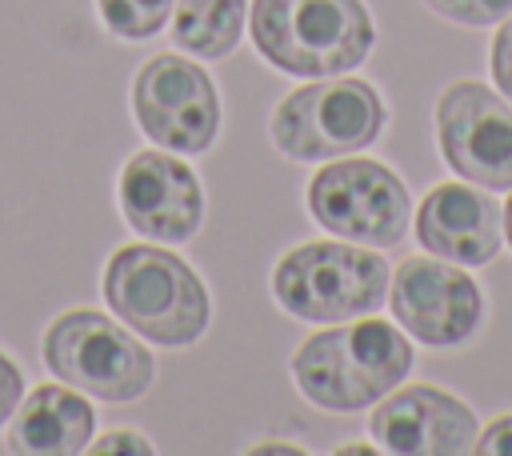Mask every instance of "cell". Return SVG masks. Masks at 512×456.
Masks as SVG:
<instances>
[{
    "label": "cell",
    "mask_w": 512,
    "mask_h": 456,
    "mask_svg": "<svg viewBox=\"0 0 512 456\" xmlns=\"http://www.w3.org/2000/svg\"><path fill=\"white\" fill-rule=\"evenodd\" d=\"M412 368V344L388 320L356 316V324L308 336L292 356L296 388L328 412H360L384 400Z\"/></svg>",
    "instance_id": "cell-1"
},
{
    "label": "cell",
    "mask_w": 512,
    "mask_h": 456,
    "mask_svg": "<svg viewBox=\"0 0 512 456\" xmlns=\"http://www.w3.org/2000/svg\"><path fill=\"white\" fill-rule=\"evenodd\" d=\"M256 52L288 76H344L364 64L376 28L360 0H256Z\"/></svg>",
    "instance_id": "cell-2"
},
{
    "label": "cell",
    "mask_w": 512,
    "mask_h": 456,
    "mask_svg": "<svg viewBox=\"0 0 512 456\" xmlns=\"http://www.w3.org/2000/svg\"><path fill=\"white\" fill-rule=\"evenodd\" d=\"M108 308L144 340L180 348L208 328V292L200 276L156 244H124L104 268Z\"/></svg>",
    "instance_id": "cell-3"
},
{
    "label": "cell",
    "mask_w": 512,
    "mask_h": 456,
    "mask_svg": "<svg viewBox=\"0 0 512 456\" xmlns=\"http://www.w3.org/2000/svg\"><path fill=\"white\" fill-rule=\"evenodd\" d=\"M388 280L392 272L380 252L336 240L296 244L272 268L276 300L312 324H340L376 312L384 304Z\"/></svg>",
    "instance_id": "cell-4"
},
{
    "label": "cell",
    "mask_w": 512,
    "mask_h": 456,
    "mask_svg": "<svg viewBox=\"0 0 512 456\" xmlns=\"http://www.w3.org/2000/svg\"><path fill=\"white\" fill-rule=\"evenodd\" d=\"M384 128V100L368 80L320 76L288 92L272 112V140L292 160H332L368 148Z\"/></svg>",
    "instance_id": "cell-5"
},
{
    "label": "cell",
    "mask_w": 512,
    "mask_h": 456,
    "mask_svg": "<svg viewBox=\"0 0 512 456\" xmlns=\"http://www.w3.org/2000/svg\"><path fill=\"white\" fill-rule=\"evenodd\" d=\"M44 364L72 388L108 400L128 404L152 384V352L132 340L116 320L92 308L64 312L44 332Z\"/></svg>",
    "instance_id": "cell-6"
},
{
    "label": "cell",
    "mask_w": 512,
    "mask_h": 456,
    "mask_svg": "<svg viewBox=\"0 0 512 456\" xmlns=\"http://www.w3.org/2000/svg\"><path fill=\"white\" fill-rule=\"evenodd\" d=\"M308 212L332 236L356 244H400L412 220V200L400 176L368 156L324 164L308 184Z\"/></svg>",
    "instance_id": "cell-7"
},
{
    "label": "cell",
    "mask_w": 512,
    "mask_h": 456,
    "mask_svg": "<svg viewBox=\"0 0 512 456\" xmlns=\"http://www.w3.org/2000/svg\"><path fill=\"white\" fill-rule=\"evenodd\" d=\"M132 108L144 136L172 152H204L220 128L212 76L184 56H152L132 84Z\"/></svg>",
    "instance_id": "cell-8"
},
{
    "label": "cell",
    "mask_w": 512,
    "mask_h": 456,
    "mask_svg": "<svg viewBox=\"0 0 512 456\" xmlns=\"http://www.w3.org/2000/svg\"><path fill=\"white\" fill-rule=\"evenodd\" d=\"M436 136L448 168L480 188H512V108L476 80H456L436 104Z\"/></svg>",
    "instance_id": "cell-9"
},
{
    "label": "cell",
    "mask_w": 512,
    "mask_h": 456,
    "mask_svg": "<svg viewBox=\"0 0 512 456\" xmlns=\"http://www.w3.org/2000/svg\"><path fill=\"white\" fill-rule=\"evenodd\" d=\"M388 284H392L388 292H392L396 324L428 348L464 344L480 328L484 316L480 284L452 264H440L432 256H412L396 268Z\"/></svg>",
    "instance_id": "cell-10"
},
{
    "label": "cell",
    "mask_w": 512,
    "mask_h": 456,
    "mask_svg": "<svg viewBox=\"0 0 512 456\" xmlns=\"http://www.w3.org/2000/svg\"><path fill=\"white\" fill-rule=\"evenodd\" d=\"M120 212L140 236L176 244L200 228L204 192L196 172L180 156L144 148L120 172Z\"/></svg>",
    "instance_id": "cell-11"
},
{
    "label": "cell",
    "mask_w": 512,
    "mask_h": 456,
    "mask_svg": "<svg viewBox=\"0 0 512 456\" xmlns=\"http://www.w3.org/2000/svg\"><path fill=\"white\" fill-rule=\"evenodd\" d=\"M368 432L384 452L400 456H460L480 436L472 408L432 384L400 388L384 396V404L376 400Z\"/></svg>",
    "instance_id": "cell-12"
},
{
    "label": "cell",
    "mask_w": 512,
    "mask_h": 456,
    "mask_svg": "<svg viewBox=\"0 0 512 456\" xmlns=\"http://www.w3.org/2000/svg\"><path fill=\"white\" fill-rule=\"evenodd\" d=\"M500 216L504 208L488 192L448 180L424 196L416 212V236L432 256L480 268L500 252Z\"/></svg>",
    "instance_id": "cell-13"
},
{
    "label": "cell",
    "mask_w": 512,
    "mask_h": 456,
    "mask_svg": "<svg viewBox=\"0 0 512 456\" xmlns=\"http://www.w3.org/2000/svg\"><path fill=\"white\" fill-rule=\"evenodd\" d=\"M92 432L96 412L80 392L64 384H36L12 412L8 448L24 456H72L88 448Z\"/></svg>",
    "instance_id": "cell-14"
},
{
    "label": "cell",
    "mask_w": 512,
    "mask_h": 456,
    "mask_svg": "<svg viewBox=\"0 0 512 456\" xmlns=\"http://www.w3.org/2000/svg\"><path fill=\"white\" fill-rule=\"evenodd\" d=\"M248 0H180L172 16V40L204 60H220L236 48Z\"/></svg>",
    "instance_id": "cell-15"
},
{
    "label": "cell",
    "mask_w": 512,
    "mask_h": 456,
    "mask_svg": "<svg viewBox=\"0 0 512 456\" xmlns=\"http://www.w3.org/2000/svg\"><path fill=\"white\" fill-rule=\"evenodd\" d=\"M96 4H100L108 32H116L124 40H144V36L160 32V24L172 12V0H96Z\"/></svg>",
    "instance_id": "cell-16"
},
{
    "label": "cell",
    "mask_w": 512,
    "mask_h": 456,
    "mask_svg": "<svg viewBox=\"0 0 512 456\" xmlns=\"http://www.w3.org/2000/svg\"><path fill=\"white\" fill-rule=\"evenodd\" d=\"M424 4L456 24H496L512 12V0H424Z\"/></svg>",
    "instance_id": "cell-17"
},
{
    "label": "cell",
    "mask_w": 512,
    "mask_h": 456,
    "mask_svg": "<svg viewBox=\"0 0 512 456\" xmlns=\"http://www.w3.org/2000/svg\"><path fill=\"white\" fill-rule=\"evenodd\" d=\"M492 80L512 100V12L500 20L496 40H492Z\"/></svg>",
    "instance_id": "cell-18"
},
{
    "label": "cell",
    "mask_w": 512,
    "mask_h": 456,
    "mask_svg": "<svg viewBox=\"0 0 512 456\" xmlns=\"http://www.w3.org/2000/svg\"><path fill=\"white\" fill-rule=\"evenodd\" d=\"M20 396H24V380H20V368L0 352V424L16 412V404H20Z\"/></svg>",
    "instance_id": "cell-19"
},
{
    "label": "cell",
    "mask_w": 512,
    "mask_h": 456,
    "mask_svg": "<svg viewBox=\"0 0 512 456\" xmlns=\"http://www.w3.org/2000/svg\"><path fill=\"white\" fill-rule=\"evenodd\" d=\"M476 452H484V456H512V416H500V420H492L488 424V432L484 436H476V444H472Z\"/></svg>",
    "instance_id": "cell-20"
},
{
    "label": "cell",
    "mask_w": 512,
    "mask_h": 456,
    "mask_svg": "<svg viewBox=\"0 0 512 456\" xmlns=\"http://www.w3.org/2000/svg\"><path fill=\"white\" fill-rule=\"evenodd\" d=\"M96 452H136V456H152V444H148L140 432L116 428V432H108V436L96 440Z\"/></svg>",
    "instance_id": "cell-21"
},
{
    "label": "cell",
    "mask_w": 512,
    "mask_h": 456,
    "mask_svg": "<svg viewBox=\"0 0 512 456\" xmlns=\"http://www.w3.org/2000/svg\"><path fill=\"white\" fill-rule=\"evenodd\" d=\"M504 236H508V244H512V196H508V204H504Z\"/></svg>",
    "instance_id": "cell-22"
},
{
    "label": "cell",
    "mask_w": 512,
    "mask_h": 456,
    "mask_svg": "<svg viewBox=\"0 0 512 456\" xmlns=\"http://www.w3.org/2000/svg\"><path fill=\"white\" fill-rule=\"evenodd\" d=\"M252 452H300V448H292V444H260Z\"/></svg>",
    "instance_id": "cell-23"
}]
</instances>
